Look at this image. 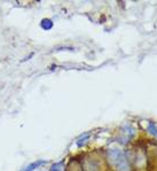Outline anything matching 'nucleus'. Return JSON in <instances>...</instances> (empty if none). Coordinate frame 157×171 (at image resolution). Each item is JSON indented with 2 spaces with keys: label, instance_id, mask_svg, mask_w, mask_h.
I'll use <instances>...</instances> for the list:
<instances>
[{
  "label": "nucleus",
  "instance_id": "nucleus-1",
  "mask_svg": "<svg viewBox=\"0 0 157 171\" xmlns=\"http://www.w3.org/2000/svg\"><path fill=\"white\" fill-rule=\"evenodd\" d=\"M108 158L109 162L117 169V171H129V164L122 151L117 148H112L108 153Z\"/></svg>",
  "mask_w": 157,
  "mask_h": 171
},
{
  "label": "nucleus",
  "instance_id": "nucleus-5",
  "mask_svg": "<svg viewBox=\"0 0 157 171\" xmlns=\"http://www.w3.org/2000/svg\"><path fill=\"white\" fill-rule=\"evenodd\" d=\"M148 130H149L153 134H155V136L157 137V128L153 124V123H150V124H149V126H148Z\"/></svg>",
  "mask_w": 157,
  "mask_h": 171
},
{
  "label": "nucleus",
  "instance_id": "nucleus-2",
  "mask_svg": "<svg viewBox=\"0 0 157 171\" xmlns=\"http://www.w3.org/2000/svg\"><path fill=\"white\" fill-rule=\"evenodd\" d=\"M46 163H47V161L39 160V161H36V162H33V163H31V164H29L22 171H33L34 169H37L38 166H40V165H43V164H46Z\"/></svg>",
  "mask_w": 157,
  "mask_h": 171
},
{
  "label": "nucleus",
  "instance_id": "nucleus-4",
  "mask_svg": "<svg viewBox=\"0 0 157 171\" xmlns=\"http://www.w3.org/2000/svg\"><path fill=\"white\" fill-rule=\"evenodd\" d=\"M40 26L44 30H51L53 28V22L49 19H44V20L40 22Z\"/></svg>",
  "mask_w": 157,
  "mask_h": 171
},
{
  "label": "nucleus",
  "instance_id": "nucleus-3",
  "mask_svg": "<svg viewBox=\"0 0 157 171\" xmlns=\"http://www.w3.org/2000/svg\"><path fill=\"white\" fill-rule=\"evenodd\" d=\"M84 169H85V171H99L100 170L99 164L95 162V161H90V162H87Z\"/></svg>",
  "mask_w": 157,
  "mask_h": 171
}]
</instances>
